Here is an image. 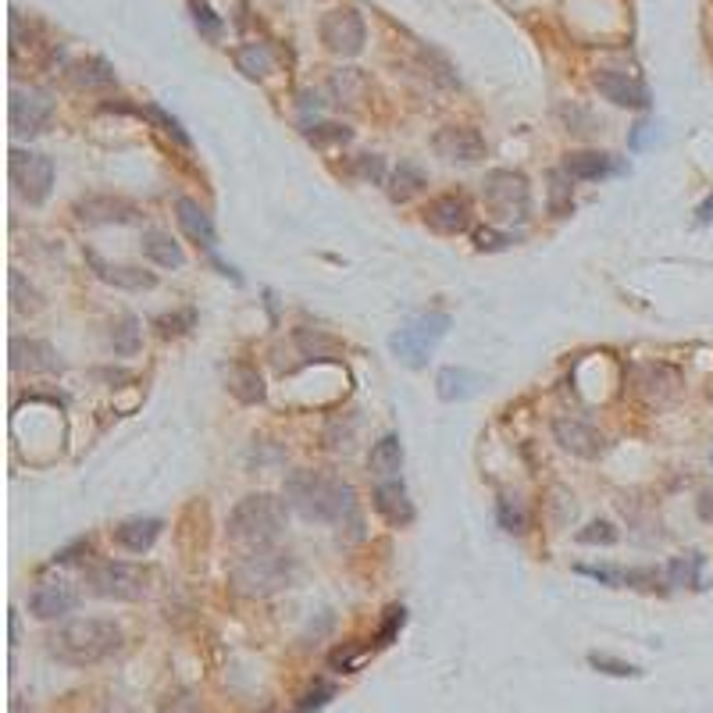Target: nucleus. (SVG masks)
I'll list each match as a JSON object with an SVG mask.
<instances>
[{"instance_id": "obj_1", "label": "nucleus", "mask_w": 713, "mask_h": 713, "mask_svg": "<svg viewBox=\"0 0 713 713\" xmlns=\"http://www.w3.org/2000/svg\"><path fill=\"white\" fill-rule=\"evenodd\" d=\"M286 503L304 514L307 521L318 525L350 528L353 539H361V507H357V492L339 478L325 475V471H293L286 478Z\"/></svg>"}, {"instance_id": "obj_2", "label": "nucleus", "mask_w": 713, "mask_h": 713, "mask_svg": "<svg viewBox=\"0 0 713 713\" xmlns=\"http://www.w3.org/2000/svg\"><path fill=\"white\" fill-rule=\"evenodd\" d=\"M122 646H125L122 628L115 621H104V617L68 621L47 639L50 656L65 667H97L104 660H111L115 653H122Z\"/></svg>"}, {"instance_id": "obj_3", "label": "nucleus", "mask_w": 713, "mask_h": 713, "mask_svg": "<svg viewBox=\"0 0 713 713\" xmlns=\"http://www.w3.org/2000/svg\"><path fill=\"white\" fill-rule=\"evenodd\" d=\"M282 528H286V503L271 492H250L232 507L229 514V539L243 546L246 553L254 550H271L279 542Z\"/></svg>"}, {"instance_id": "obj_4", "label": "nucleus", "mask_w": 713, "mask_h": 713, "mask_svg": "<svg viewBox=\"0 0 713 713\" xmlns=\"http://www.w3.org/2000/svg\"><path fill=\"white\" fill-rule=\"evenodd\" d=\"M296 574V560L282 550H254L246 553V557L236 560L232 567V589L239 596H250V599H264V596H275L282 592L289 582H293Z\"/></svg>"}, {"instance_id": "obj_5", "label": "nucleus", "mask_w": 713, "mask_h": 713, "mask_svg": "<svg viewBox=\"0 0 713 713\" xmlns=\"http://www.w3.org/2000/svg\"><path fill=\"white\" fill-rule=\"evenodd\" d=\"M446 332H450V314H443V311L418 314V318L403 321L393 336H389V353H393L400 364L418 371L432 361V353L439 350Z\"/></svg>"}, {"instance_id": "obj_6", "label": "nucleus", "mask_w": 713, "mask_h": 713, "mask_svg": "<svg viewBox=\"0 0 713 713\" xmlns=\"http://www.w3.org/2000/svg\"><path fill=\"white\" fill-rule=\"evenodd\" d=\"M82 585L90 596L118 599V603H136L147 596L150 574L140 564H125V560H100V564L86 567Z\"/></svg>"}, {"instance_id": "obj_7", "label": "nucleus", "mask_w": 713, "mask_h": 713, "mask_svg": "<svg viewBox=\"0 0 713 713\" xmlns=\"http://www.w3.org/2000/svg\"><path fill=\"white\" fill-rule=\"evenodd\" d=\"M482 200H485V207H489L492 218L503 225L525 222L528 211H532V189H528V179L521 172H510V168H496V172L485 175Z\"/></svg>"}, {"instance_id": "obj_8", "label": "nucleus", "mask_w": 713, "mask_h": 713, "mask_svg": "<svg viewBox=\"0 0 713 713\" xmlns=\"http://www.w3.org/2000/svg\"><path fill=\"white\" fill-rule=\"evenodd\" d=\"M8 175L15 193L25 204H47L50 189H54V161L47 154H33V150H11Z\"/></svg>"}, {"instance_id": "obj_9", "label": "nucleus", "mask_w": 713, "mask_h": 713, "mask_svg": "<svg viewBox=\"0 0 713 713\" xmlns=\"http://www.w3.org/2000/svg\"><path fill=\"white\" fill-rule=\"evenodd\" d=\"M364 40H368V29H364L357 8H336L321 18V43L339 58H357L364 50Z\"/></svg>"}, {"instance_id": "obj_10", "label": "nucleus", "mask_w": 713, "mask_h": 713, "mask_svg": "<svg viewBox=\"0 0 713 713\" xmlns=\"http://www.w3.org/2000/svg\"><path fill=\"white\" fill-rule=\"evenodd\" d=\"M11 132L15 136H36L50 125L54 118V100L47 97L43 90H11Z\"/></svg>"}, {"instance_id": "obj_11", "label": "nucleus", "mask_w": 713, "mask_h": 713, "mask_svg": "<svg viewBox=\"0 0 713 713\" xmlns=\"http://www.w3.org/2000/svg\"><path fill=\"white\" fill-rule=\"evenodd\" d=\"M75 218L82 225H136L143 222L140 204H132L125 197H107V193H97V197H82L75 200Z\"/></svg>"}, {"instance_id": "obj_12", "label": "nucleus", "mask_w": 713, "mask_h": 713, "mask_svg": "<svg viewBox=\"0 0 713 713\" xmlns=\"http://www.w3.org/2000/svg\"><path fill=\"white\" fill-rule=\"evenodd\" d=\"M425 225L432 232H443V236H457L471 225V200L464 193H443V197L428 200V207L421 211Z\"/></svg>"}, {"instance_id": "obj_13", "label": "nucleus", "mask_w": 713, "mask_h": 713, "mask_svg": "<svg viewBox=\"0 0 713 713\" xmlns=\"http://www.w3.org/2000/svg\"><path fill=\"white\" fill-rule=\"evenodd\" d=\"M435 154L446 157V161L475 164L485 157V140L468 125H446V129L435 132Z\"/></svg>"}, {"instance_id": "obj_14", "label": "nucleus", "mask_w": 713, "mask_h": 713, "mask_svg": "<svg viewBox=\"0 0 713 713\" xmlns=\"http://www.w3.org/2000/svg\"><path fill=\"white\" fill-rule=\"evenodd\" d=\"M592 82H596V90L603 93L610 104L632 107V111H646L649 107V90L642 86L639 79H632V75L614 72V68H603V72L592 75Z\"/></svg>"}, {"instance_id": "obj_15", "label": "nucleus", "mask_w": 713, "mask_h": 713, "mask_svg": "<svg viewBox=\"0 0 713 713\" xmlns=\"http://www.w3.org/2000/svg\"><path fill=\"white\" fill-rule=\"evenodd\" d=\"M553 435H557V443L564 446L567 453H574V457L596 460L599 453L607 450L603 432H596V428L585 425V421H578V418H557L553 421Z\"/></svg>"}, {"instance_id": "obj_16", "label": "nucleus", "mask_w": 713, "mask_h": 713, "mask_svg": "<svg viewBox=\"0 0 713 713\" xmlns=\"http://www.w3.org/2000/svg\"><path fill=\"white\" fill-rule=\"evenodd\" d=\"M681 389V375L667 364H642L635 368V393L642 396L646 403H656V407H664L678 396Z\"/></svg>"}, {"instance_id": "obj_17", "label": "nucleus", "mask_w": 713, "mask_h": 713, "mask_svg": "<svg viewBox=\"0 0 713 713\" xmlns=\"http://www.w3.org/2000/svg\"><path fill=\"white\" fill-rule=\"evenodd\" d=\"M75 603H79V596H75L68 582H40L29 592V610L40 621H58V617L72 614Z\"/></svg>"}, {"instance_id": "obj_18", "label": "nucleus", "mask_w": 713, "mask_h": 713, "mask_svg": "<svg viewBox=\"0 0 713 713\" xmlns=\"http://www.w3.org/2000/svg\"><path fill=\"white\" fill-rule=\"evenodd\" d=\"M11 368L29 371V375H50V371L61 368V361L58 353H54V346L43 343V339L15 336L11 339Z\"/></svg>"}, {"instance_id": "obj_19", "label": "nucleus", "mask_w": 713, "mask_h": 713, "mask_svg": "<svg viewBox=\"0 0 713 713\" xmlns=\"http://www.w3.org/2000/svg\"><path fill=\"white\" fill-rule=\"evenodd\" d=\"M621 172V161L603 150H578V154L564 157V175L571 182H599Z\"/></svg>"}, {"instance_id": "obj_20", "label": "nucleus", "mask_w": 713, "mask_h": 713, "mask_svg": "<svg viewBox=\"0 0 713 713\" xmlns=\"http://www.w3.org/2000/svg\"><path fill=\"white\" fill-rule=\"evenodd\" d=\"M86 261H90L93 275H97L100 282H107V286H115V289H132V293H140V289L157 286L154 271L132 268V264H107V261H100L97 254H86Z\"/></svg>"}, {"instance_id": "obj_21", "label": "nucleus", "mask_w": 713, "mask_h": 713, "mask_svg": "<svg viewBox=\"0 0 713 713\" xmlns=\"http://www.w3.org/2000/svg\"><path fill=\"white\" fill-rule=\"evenodd\" d=\"M371 507L386 517L393 528H403V525H410V521H414V503H410L407 485H403V482L375 485V492H371Z\"/></svg>"}, {"instance_id": "obj_22", "label": "nucleus", "mask_w": 713, "mask_h": 713, "mask_svg": "<svg viewBox=\"0 0 713 713\" xmlns=\"http://www.w3.org/2000/svg\"><path fill=\"white\" fill-rule=\"evenodd\" d=\"M175 218H179L182 232H186L193 243H200L204 250H214V243H218V232H214V225H211V214H207L204 207L197 204V200H189V197L175 200Z\"/></svg>"}, {"instance_id": "obj_23", "label": "nucleus", "mask_w": 713, "mask_h": 713, "mask_svg": "<svg viewBox=\"0 0 713 713\" xmlns=\"http://www.w3.org/2000/svg\"><path fill=\"white\" fill-rule=\"evenodd\" d=\"M161 528L164 525L157 517H129V521L115 528V542L129 553H147L157 542V535H161Z\"/></svg>"}, {"instance_id": "obj_24", "label": "nucleus", "mask_w": 713, "mask_h": 713, "mask_svg": "<svg viewBox=\"0 0 713 713\" xmlns=\"http://www.w3.org/2000/svg\"><path fill=\"white\" fill-rule=\"evenodd\" d=\"M478 389H482V375H475L468 368H443L435 375V393L443 396L446 403L471 400Z\"/></svg>"}, {"instance_id": "obj_25", "label": "nucleus", "mask_w": 713, "mask_h": 713, "mask_svg": "<svg viewBox=\"0 0 713 713\" xmlns=\"http://www.w3.org/2000/svg\"><path fill=\"white\" fill-rule=\"evenodd\" d=\"M143 257L147 261H154L157 268H182L186 264V254H182V246L175 243L168 232H161V229H150V232H143Z\"/></svg>"}, {"instance_id": "obj_26", "label": "nucleus", "mask_w": 713, "mask_h": 713, "mask_svg": "<svg viewBox=\"0 0 713 713\" xmlns=\"http://www.w3.org/2000/svg\"><path fill=\"white\" fill-rule=\"evenodd\" d=\"M425 186H428V179L418 164L400 161L393 168V175H389V200H393V204H407V200L418 197Z\"/></svg>"}, {"instance_id": "obj_27", "label": "nucleus", "mask_w": 713, "mask_h": 713, "mask_svg": "<svg viewBox=\"0 0 713 713\" xmlns=\"http://www.w3.org/2000/svg\"><path fill=\"white\" fill-rule=\"evenodd\" d=\"M403 468V446H400V435L386 432L371 446V457H368V471L378 478H389Z\"/></svg>"}, {"instance_id": "obj_28", "label": "nucleus", "mask_w": 713, "mask_h": 713, "mask_svg": "<svg viewBox=\"0 0 713 713\" xmlns=\"http://www.w3.org/2000/svg\"><path fill=\"white\" fill-rule=\"evenodd\" d=\"M140 318H132V314H122V318H115L111 325H107V343H111V350L118 353V357H132V353L140 350Z\"/></svg>"}, {"instance_id": "obj_29", "label": "nucleus", "mask_w": 713, "mask_h": 713, "mask_svg": "<svg viewBox=\"0 0 713 713\" xmlns=\"http://www.w3.org/2000/svg\"><path fill=\"white\" fill-rule=\"evenodd\" d=\"M229 393L239 403H261L264 400V378L250 364H232L229 368Z\"/></svg>"}, {"instance_id": "obj_30", "label": "nucleus", "mask_w": 713, "mask_h": 713, "mask_svg": "<svg viewBox=\"0 0 713 713\" xmlns=\"http://www.w3.org/2000/svg\"><path fill=\"white\" fill-rule=\"evenodd\" d=\"M72 79L79 82L82 90H107V86H115V68L107 65L104 58H86L72 65Z\"/></svg>"}, {"instance_id": "obj_31", "label": "nucleus", "mask_w": 713, "mask_h": 713, "mask_svg": "<svg viewBox=\"0 0 713 713\" xmlns=\"http://www.w3.org/2000/svg\"><path fill=\"white\" fill-rule=\"evenodd\" d=\"M236 65L246 79H264L271 72V54L264 43H246V47L236 50Z\"/></svg>"}, {"instance_id": "obj_32", "label": "nucleus", "mask_w": 713, "mask_h": 713, "mask_svg": "<svg viewBox=\"0 0 713 713\" xmlns=\"http://www.w3.org/2000/svg\"><path fill=\"white\" fill-rule=\"evenodd\" d=\"M664 574L671 585H681V589L689 585V589H696V585L703 582V557H699V553H689V557L671 560Z\"/></svg>"}, {"instance_id": "obj_33", "label": "nucleus", "mask_w": 713, "mask_h": 713, "mask_svg": "<svg viewBox=\"0 0 713 713\" xmlns=\"http://www.w3.org/2000/svg\"><path fill=\"white\" fill-rule=\"evenodd\" d=\"M8 289H11V307H15L18 314H36L43 307V296L36 293L29 282H25L22 271H11V275H8Z\"/></svg>"}, {"instance_id": "obj_34", "label": "nucleus", "mask_w": 713, "mask_h": 713, "mask_svg": "<svg viewBox=\"0 0 713 713\" xmlns=\"http://www.w3.org/2000/svg\"><path fill=\"white\" fill-rule=\"evenodd\" d=\"M193 325H197V311H193V307H186V311H175V314H161V318L154 321L157 336H161V339H179V336H186V332H189Z\"/></svg>"}, {"instance_id": "obj_35", "label": "nucleus", "mask_w": 713, "mask_h": 713, "mask_svg": "<svg viewBox=\"0 0 713 713\" xmlns=\"http://www.w3.org/2000/svg\"><path fill=\"white\" fill-rule=\"evenodd\" d=\"M189 15H193V25L200 29V36H207V40H218L225 29V22L211 11V4H204V0H189Z\"/></svg>"}, {"instance_id": "obj_36", "label": "nucleus", "mask_w": 713, "mask_h": 713, "mask_svg": "<svg viewBox=\"0 0 713 713\" xmlns=\"http://www.w3.org/2000/svg\"><path fill=\"white\" fill-rule=\"evenodd\" d=\"M143 111H147V115L154 118L157 125H161L164 136H172V140L179 143V147H189V136H186V129H182L179 118H172V115H168V111H164V107H157V104H147V107H143Z\"/></svg>"}, {"instance_id": "obj_37", "label": "nucleus", "mask_w": 713, "mask_h": 713, "mask_svg": "<svg viewBox=\"0 0 713 713\" xmlns=\"http://www.w3.org/2000/svg\"><path fill=\"white\" fill-rule=\"evenodd\" d=\"M496 517H500L503 532H510V535H521L528 528V514L517 507L514 500H500V507H496Z\"/></svg>"}, {"instance_id": "obj_38", "label": "nucleus", "mask_w": 713, "mask_h": 713, "mask_svg": "<svg viewBox=\"0 0 713 713\" xmlns=\"http://www.w3.org/2000/svg\"><path fill=\"white\" fill-rule=\"evenodd\" d=\"M403 624H407V610H403V607H389L386 610V621H382V628H378V635H375V646H389V642L400 635Z\"/></svg>"}, {"instance_id": "obj_39", "label": "nucleus", "mask_w": 713, "mask_h": 713, "mask_svg": "<svg viewBox=\"0 0 713 713\" xmlns=\"http://www.w3.org/2000/svg\"><path fill=\"white\" fill-rule=\"evenodd\" d=\"M589 664L596 667V671H603V674H614V678H639V667H632V664H624V660H610V656H599V653H592L589 656Z\"/></svg>"}, {"instance_id": "obj_40", "label": "nucleus", "mask_w": 713, "mask_h": 713, "mask_svg": "<svg viewBox=\"0 0 713 713\" xmlns=\"http://www.w3.org/2000/svg\"><path fill=\"white\" fill-rule=\"evenodd\" d=\"M578 542H589V546H596V542H603V546H614V542H617V528L610 525V521H592L589 528H582V532H578Z\"/></svg>"}, {"instance_id": "obj_41", "label": "nucleus", "mask_w": 713, "mask_h": 713, "mask_svg": "<svg viewBox=\"0 0 713 713\" xmlns=\"http://www.w3.org/2000/svg\"><path fill=\"white\" fill-rule=\"evenodd\" d=\"M353 172L361 175V179H368V182H382L386 179V161L375 157V154H364V157L353 161Z\"/></svg>"}, {"instance_id": "obj_42", "label": "nucleus", "mask_w": 713, "mask_h": 713, "mask_svg": "<svg viewBox=\"0 0 713 713\" xmlns=\"http://www.w3.org/2000/svg\"><path fill=\"white\" fill-rule=\"evenodd\" d=\"M510 243H517V236H510V232H496V229H489V225L475 232L478 250H507Z\"/></svg>"}, {"instance_id": "obj_43", "label": "nucleus", "mask_w": 713, "mask_h": 713, "mask_svg": "<svg viewBox=\"0 0 713 713\" xmlns=\"http://www.w3.org/2000/svg\"><path fill=\"white\" fill-rule=\"evenodd\" d=\"M307 136H311V143H318V147H325V143H350V129H346V125H314Z\"/></svg>"}, {"instance_id": "obj_44", "label": "nucleus", "mask_w": 713, "mask_h": 713, "mask_svg": "<svg viewBox=\"0 0 713 713\" xmlns=\"http://www.w3.org/2000/svg\"><path fill=\"white\" fill-rule=\"evenodd\" d=\"M328 699H336V689H332V685H325V681H318V685H314V689H307L304 703L296 706V713H311V710H321V706H325Z\"/></svg>"}, {"instance_id": "obj_45", "label": "nucleus", "mask_w": 713, "mask_h": 713, "mask_svg": "<svg viewBox=\"0 0 713 713\" xmlns=\"http://www.w3.org/2000/svg\"><path fill=\"white\" fill-rule=\"evenodd\" d=\"M296 343L304 346L307 357H321V350L336 353V343H332L325 332H300V336H296Z\"/></svg>"}, {"instance_id": "obj_46", "label": "nucleus", "mask_w": 713, "mask_h": 713, "mask_svg": "<svg viewBox=\"0 0 713 713\" xmlns=\"http://www.w3.org/2000/svg\"><path fill=\"white\" fill-rule=\"evenodd\" d=\"M364 660V649H336V653L328 656V664L336 667V671H343V674H350L353 667L361 664Z\"/></svg>"}, {"instance_id": "obj_47", "label": "nucleus", "mask_w": 713, "mask_h": 713, "mask_svg": "<svg viewBox=\"0 0 713 713\" xmlns=\"http://www.w3.org/2000/svg\"><path fill=\"white\" fill-rule=\"evenodd\" d=\"M560 175H564V172L553 175V189H550V197H553V214H567V211H571V186L564 189V182H560Z\"/></svg>"}, {"instance_id": "obj_48", "label": "nucleus", "mask_w": 713, "mask_h": 713, "mask_svg": "<svg viewBox=\"0 0 713 713\" xmlns=\"http://www.w3.org/2000/svg\"><path fill=\"white\" fill-rule=\"evenodd\" d=\"M696 507H699V517L713 525V485H710V489L699 492V503H696Z\"/></svg>"}, {"instance_id": "obj_49", "label": "nucleus", "mask_w": 713, "mask_h": 713, "mask_svg": "<svg viewBox=\"0 0 713 713\" xmlns=\"http://www.w3.org/2000/svg\"><path fill=\"white\" fill-rule=\"evenodd\" d=\"M696 222H699V225H710V222H713V193L703 200V204L696 207Z\"/></svg>"}]
</instances>
